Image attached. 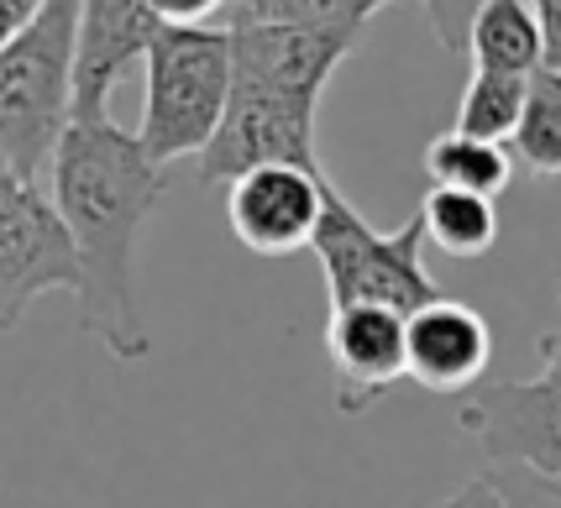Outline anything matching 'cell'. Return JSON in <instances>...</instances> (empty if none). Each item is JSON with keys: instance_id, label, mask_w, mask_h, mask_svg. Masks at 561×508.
Wrapping results in <instances>:
<instances>
[{"instance_id": "9a60e30c", "label": "cell", "mask_w": 561, "mask_h": 508, "mask_svg": "<svg viewBox=\"0 0 561 508\" xmlns=\"http://www.w3.org/2000/svg\"><path fill=\"white\" fill-rule=\"evenodd\" d=\"M425 173H431L436 189H462V194H478V199H499L514 178V158L493 142H472V137L446 131V137H436V142L425 147Z\"/></svg>"}, {"instance_id": "5bb4252c", "label": "cell", "mask_w": 561, "mask_h": 508, "mask_svg": "<svg viewBox=\"0 0 561 508\" xmlns=\"http://www.w3.org/2000/svg\"><path fill=\"white\" fill-rule=\"evenodd\" d=\"M415 216L425 231V246H436L446 257H483L499 242V210H493V199H478V194L431 184Z\"/></svg>"}, {"instance_id": "ac0fdd59", "label": "cell", "mask_w": 561, "mask_h": 508, "mask_svg": "<svg viewBox=\"0 0 561 508\" xmlns=\"http://www.w3.org/2000/svg\"><path fill=\"white\" fill-rule=\"evenodd\" d=\"M519 105H525V79L472 69L462 100H457V126H451V131H457V137H472V142L504 147L514 137Z\"/></svg>"}, {"instance_id": "44dd1931", "label": "cell", "mask_w": 561, "mask_h": 508, "mask_svg": "<svg viewBox=\"0 0 561 508\" xmlns=\"http://www.w3.org/2000/svg\"><path fill=\"white\" fill-rule=\"evenodd\" d=\"M436 508H510V504H504V493H499V483H493L489 472H478L472 483H462L451 498H440Z\"/></svg>"}, {"instance_id": "ba28073f", "label": "cell", "mask_w": 561, "mask_h": 508, "mask_svg": "<svg viewBox=\"0 0 561 508\" xmlns=\"http://www.w3.org/2000/svg\"><path fill=\"white\" fill-rule=\"evenodd\" d=\"M158 16L142 0H79L73 5V95L69 122H111V95L142 64Z\"/></svg>"}, {"instance_id": "52a82bcc", "label": "cell", "mask_w": 561, "mask_h": 508, "mask_svg": "<svg viewBox=\"0 0 561 508\" xmlns=\"http://www.w3.org/2000/svg\"><path fill=\"white\" fill-rule=\"evenodd\" d=\"M53 289L73 293V246L48 194L0 163V331L11 336L32 299Z\"/></svg>"}, {"instance_id": "30bf717a", "label": "cell", "mask_w": 561, "mask_h": 508, "mask_svg": "<svg viewBox=\"0 0 561 508\" xmlns=\"http://www.w3.org/2000/svg\"><path fill=\"white\" fill-rule=\"evenodd\" d=\"M231 32V79L237 84H263L284 95L320 100L331 73L363 48V32H316V26H263L242 22Z\"/></svg>"}, {"instance_id": "7c38bea8", "label": "cell", "mask_w": 561, "mask_h": 508, "mask_svg": "<svg viewBox=\"0 0 561 508\" xmlns=\"http://www.w3.org/2000/svg\"><path fill=\"white\" fill-rule=\"evenodd\" d=\"M493 362V331L462 299L436 293L404 315V378L431 393H467Z\"/></svg>"}, {"instance_id": "3957f363", "label": "cell", "mask_w": 561, "mask_h": 508, "mask_svg": "<svg viewBox=\"0 0 561 508\" xmlns=\"http://www.w3.org/2000/svg\"><path fill=\"white\" fill-rule=\"evenodd\" d=\"M231 90V32L226 26H158L142 53V126L137 147L158 169L199 158Z\"/></svg>"}, {"instance_id": "4fadbf2b", "label": "cell", "mask_w": 561, "mask_h": 508, "mask_svg": "<svg viewBox=\"0 0 561 508\" xmlns=\"http://www.w3.org/2000/svg\"><path fill=\"white\" fill-rule=\"evenodd\" d=\"M462 53H472V69L483 73H514V79H530L546 64V37L536 26V11L525 0H483L467 22V43Z\"/></svg>"}, {"instance_id": "277c9868", "label": "cell", "mask_w": 561, "mask_h": 508, "mask_svg": "<svg viewBox=\"0 0 561 508\" xmlns=\"http://www.w3.org/2000/svg\"><path fill=\"white\" fill-rule=\"evenodd\" d=\"M310 252L320 257L331 310L336 304H378L393 315H415L420 304L436 299V278L425 273V231L410 216L399 231H373L357 205L331 178H320V216L310 231Z\"/></svg>"}, {"instance_id": "9c48e42d", "label": "cell", "mask_w": 561, "mask_h": 508, "mask_svg": "<svg viewBox=\"0 0 561 508\" xmlns=\"http://www.w3.org/2000/svg\"><path fill=\"white\" fill-rule=\"evenodd\" d=\"M320 178L325 169H289V163H263V169L237 173L226 189L231 236L257 257L305 252L320 216Z\"/></svg>"}, {"instance_id": "8fae6325", "label": "cell", "mask_w": 561, "mask_h": 508, "mask_svg": "<svg viewBox=\"0 0 561 508\" xmlns=\"http://www.w3.org/2000/svg\"><path fill=\"white\" fill-rule=\"evenodd\" d=\"M325 357L336 409L363 414L404 383V315L378 304H336L325 320Z\"/></svg>"}, {"instance_id": "e0dca14e", "label": "cell", "mask_w": 561, "mask_h": 508, "mask_svg": "<svg viewBox=\"0 0 561 508\" xmlns=\"http://www.w3.org/2000/svg\"><path fill=\"white\" fill-rule=\"evenodd\" d=\"M510 142L530 173H561V69H536L525 79V105Z\"/></svg>"}, {"instance_id": "8992f818", "label": "cell", "mask_w": 561, "mask_h": 508, "mask_svg": "<svg viewBox=\"0 0 561 508\" xmlns=\"http://www.w3.org/2000/svg\"><path fill=\"white\" fill-rule=\"evenodd\" d=\"M316 116L320 100L263 90V84H237L226 90L210 142L199 147V178L205 184H231L237 173L263 169V163H289V169H320L316 158Z\"/></svg>"}, {"instance_id": "7a4b0ae2", "label": "cell", "mask_w": 561, "mask_h": 508, "mask_svg": "<svg viewBox=\"0 0 561 508\" xmlns=\"http://www.w3.org/2000/svg\"><path fill=\"white\" fill-rule=\"evenodd\" d=\"M73 5L79 0H37V11L0 37V163L37 189L69 126Z\"/></svg>"}, {"instance_id": "2e32d148", "label": "cell", "mask_w": 561, "mask_h": 508, "mask_svg": "<svg viewBox=\"0 0 561 508\" xmlns=\"http://www.w3.org/2000/svg\"><path fill=\"white\" fill-rule=\"evenodd\" d=\"M399 0H226V26H316V32H367V22Z\"/></svg>"}, {"instance_id": "5b68a950", "label": "cell", "mask_w": 561, "mask_h": 508, "mask_svg": "<svg viewBox=\"0 0 561 508\" xmlns=\"http://www.w3.org/2000/svg\"><path fill=\"white\" fill-rule=\"evenodd\" d=\"M457 425L489 451L493 466L561 477V357L557 336L540 340V372L525 383H472Z\"/></svg>"}, {"instance_id": "ffe728a7", "label": "cell", "mask_w": 561, "mask_h": 508, "mask_svg": "<svg viewBox=\"0 0 561 508\" xmlns=\"http://www.w3.org/2000/svg\"><path fill=\"white\" fill-rule=\"evenodd\" d=\"M142 5L163 26H195V22H205L210 11H220L226 0H142Z\"/></svg>"}, {"instance_id": "6da1fadb", "label": "cell", "mask_w": 561, "mask_h": 508, "mask_svg": "<svg viewBox=\"0 0 561 508\" xmlns=\"http://www.w3.org/2000/svg\"><path fill=\"white\" fill-rule=\"evenodd\" d=\"M48 184L53 216L73 246L84 331L116 362H147L152 336L137 299V246L163 199V169L116 122H69L53 147Z\"/></svg>"}, {"instance_id": "d6986e66", "label": "cell", "mask_w": 561, "mask_h": 508, "mask_svg": "<svg viewBox=\"0 0 561 508\" xmlns=\"http://www.w3.org/2000/svg\"><path fill=\"white\" fill-rule=\"evenodd\" d=\"M483 0H425V11H431V26H436L440 48L446 53H462L467 43V22H472V11H478Z\"/></svg>"}]
</instances>
